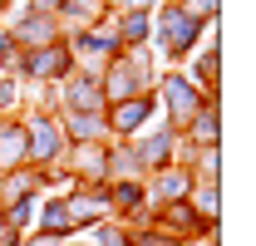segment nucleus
<instances>
[{
  "mask_svg": "<svg viewBox=\"0 0 256 246\" xmlns=\"http://www.w3.org/2000/svg\"><path fill=\"white\" fill-rule=\"evenodd\" d=\"M158 25H162V54H188L192 44H197V30H202V20L192 15L188 5H168L158 15Z\"/></svg>",
  "mask_w": 256,
  "mask_h": 246,
  "instance_id": "nucleus-1",
  "label": "nucleus"
},
{
  "mask_svg": "<svg viewBox=\"0 0 256 246\" xmlns=\"http://www.w3.org/2000/svg\"><path fill=\"white\" fill-rule=\"evenodd\" d=\"M162 94H168V104H172V123L188 128V123L197 118V108H202L197 84H192V79H178V74H168V79H162Z\"/></svg>",
  "mask_w": 256,
  "mask_h": 246,
  "instance_id": "nucleus-2",
  "label": "nucleus"
},
{
  "mask_svg": "<svg viewBox=\"0 0 256 246\" xmlns=\"http://www.w3.org/2000/svg\"><path fill=\"white\" fill-rule=\"evenodd\" d=\"M25 153H34L40 162H50V158L60 153V128H54V118H34V128L25 133Z\"/></svg>",
  "mask_w": 256,
  "mask_h": 246,
  "instance_id": "nucleus-3",
  "label": "nucleus"
},
{
  "mask_svg": "<svg viewBox=\"0 0 256 246\" xmlns=\"http://www.w3.org/2000/svg\"><path fill=\"white\" fill-rule=\"evenodd\" d=\"M148 114H153V98H148V94H138V98H124V104L114 108V133H138Z\"/></svg>",
  "mask_w": 256,
  "mask_h": 246,
  "instance_id": "nucleus-4",
  "label": "nucleus"
},
{
  "mask_svg": "<svg viewBox=\"0 0 256 246\" xmlns=\"http://www.w3.org/2000/svg\"><path fill=\"white\" fill-rule=\"evenodd\" d=\"M138 162H143V168H153V172L172 168V133H158V138H143V143H138Z\"/></svg>",
  "mask_w": 256,
  "mask_h": 246,
  "instance_id": "nucleus-5",
  "label": "nucleus"
},
{
  "mask_svg": "<svg viewBox=\"0 0 256 246\" xmlns=\"http://www.w3.org/2000/svg\"><path fill=\"white\" fill-rule=\"evenodd\" d=\"M64 104H69V114H79V108H84V114H98V108H104V94L94 89V79H74V84L64 89Z\"/></svg>",
  "mask_w": 256,
  "mask_h": 246,
  "instance_id": "nucleus-6",
  "label": "nucleus"
},
{
  "mask_svg": "<svg viewBox=\"0 0 256 246\" xmlns=\"http://www.w3.org/2000/svg\"><path fill=\"white\" fill-rule=\"evenodd\" d=\"M30 69L34 74H64V69H69V44H60V40H54V44H40L30 54Z\"/></svg>",
  "mask_w": 256,
  "mask_h": 246,
  "instance_id": "nucleus-7",
  "label": "nucleus"
},
{
  "mask_svg": "<svg viewBox=\"0 0 256 246\" xmlns=\"http://www.w3.org/2000/svg\"><path fill=\"white\" fill-rule=\"evenodd\" d=\"M143 74H133V60H118L114 54V69H108V98H133Z\"/></svg>",
  "mask_w": 256,
  "mask_h": 246,
  "instance_id": "nucleus-8",
  "label": "nucleus"
},
{
  "mask_svg": "<svg viewBox=\"0 0 256 246\" xmlns=\"http://www.w3.org/2000/svg\"><path fill=\"white\" fill-rule=\"evenodd\" d=\"M25 162V128L5 123L0 128V168H20Z\"/></svg>",
  "mask_w": 256,
  "mask_h": 246,
  "instance_id": "nucleus-9",
  "label": "nucleus"
},
{
  "mask_svg": "<svg viewBox=\"0 0 256 246\" xmlns=\"http://www.w3.org/2000/svg\"><path fill=\"white\" fill-rule=\"evenodd\" d=\"M40 232L44 236H64L69 232V202H44L40 207Z\"/></svg>",
  "mask_w": 256,
  "mask_h": 246,
  "instance_id": "nucleus-10",
  "label": "nucleus"
},
{
  "mask_svg": "<svg viewBox=\"0 0 256 246\" xmlns=\"http://www.w3.org/2000/svg\"><path fill=\"white\" fill-rule=\"evenodd\" d=\"M20 40H25V44H34V50H40V44H54V25H50V15L30 10V20L20 25Z\"/></svg>",
  "mask_w": 256,
  "mask_h": 246,
  "instance_id": "nucleus-11",
  "label": "nucleus"
},
{
  "mask_svg": "<svg viewBox=\"0 0 256 246\" xmlns=\"http://www.w3.org/2000/svg\"><path fill=\"white\" fill-rule=\"evenodd\" d=\"M98 246H128V232H118V226H98Z\"/></svg>",
  "mask_w": 256,
  "mask_h": 246,
  "instance_id": "nucleus-12",
  "label": "nucleus"
},
{
  "mask_svg": "<svg viewBox=\"0 0 256 246\" xmlns=\"http://www.w3.org/2000/svg\"><path fill=\"white\" fill-rule=\"evenodd\" d=\"M124 34L133 40V44H138V40L148 34V20H143V15H128V20H124Z\"/></svg>",
  "mask_w": 256,
  "mask_h": 246,
  "instance_id": "nucleus-13",
  "label": "nucleus"
},
{
  "mask_svg": "<svg viewBox=\"0 0 256 246\" xmlns=\"http://www.w3.org/2000/svg\"><path fill=\"white\" fill-rule=\"evenodd\" d=\"M188 10L197 20H212V15H217V0H188Z\"/></svg>",
  "mask_w": 256,
  "mask_h": 246,
  "instance_id": "nucleus-14",
  "label": "nucleus"
},
{
  "mask_svg": "<svg viewBox=\"0 0 256 246\" xmlns=\"http://www.w3.org/2000/svg\"><path fill=\"white\" fill-rule=\"evenodd\" d=\"M60 242V236H44V232H40V236H34V242H25V246H54Z\"/></svg>",
  "mask_w": 256,
  "mask_h": 246,
  "instance_id": "nucleus-15",
  "label": "nucleus"
},
{
  "mask_svg": "<svg viewBox=\"0 0 256 246\" xmlns=\"http://www.w3.org/2000/svg\"><path fill=\"white\" fill-rule=\"evenodd\" d=\"M207 246H212V242H207Z\"/></svg>",
  "mask_w": 256,
  "mask_h": 246,
  "instance_id": "nucleus-16",
  "label": "nucleus"
}]
</instances>
